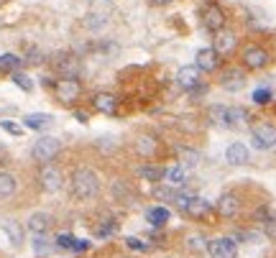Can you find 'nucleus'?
Segmentation results:
<instances>
[{
	"instance_id": "72a5a7b5",
	"label": "nucleus",
	"mask_w": 276,
	"mask_h": 258,
	"mask_svg": "<svg viewBox=\"0 0 276 258\" xmlns=\"http://www.w3.org/2000/svg\"><path fill=\"white\" fill-rule=\"evenodd\" d=\"M269 100H271V90H256V92H253V102L266 105Z\"/></svg>"
},
{
	"instance_id": "e433bc0d",
	"label": "nucleus",
	"mask_w": 276,
	"mask_h": 258,
	"mask_svg": "<svg viewBox=\"0 0 276 258\" xmlns=\"http://www.w3.org/2000/svg\"><path fill=\"white\" fill-rule=\"evenodd\" d=\"M90 248V241H72V251L74 253H82V251H87Z\"/></svg>"
},
{
	"instance_id": "c756f323",
	"label": "nucleus",
	"mask_w": 276,
	"mask_h": 258,
	"mask_svg": "<svg viewBox=\"0 0 276 258\" xmlns=\"http://www.w3.org/2000/svg\"><path fill=\"white\" fill-rule=\"evenodd\" d=\"M138 174H141L143 179H148V182H159V179L164 177V169H151V166H141V169H138Z\"/></svg>"
},
{
	"instance_id": "393cba45",
	"label": "nucleus",
	"mask_w": 276,
	"mask_h": 258,
	"mask_svg": "<svg viewBox=\"0 0 276 258\" xmlns=\"http://www.w3.org/2000/svg\"><path fill=\"white\" fill-rule=\"evenodd\" d=\"M33 253L36 256H49L51 253V243L46 241V233L33 235Z\"/></svg>"
},
{
	"instance_id": "b1692460",
	"label": "nucleus",
	"mask_w": 276,
	"mask_h": 258,
	"mask_svg": "<svg viewBox=\"0 0 276 258\" xmlns=\"http://www.w3.org/2000/svg\"><path fill=\"white\" fill-rule=\"evenodd\" d=\"M20 64H23V59L15 56V54H3L0 56V69L3 72H18Z\"/></svg>"
},
{
	"instance_id": "9d476101",
	"label": "nucleus",
	"mask_w": 276,
	"mask_h": 258,
	"mask_svg": "<svg viewBox=\"0 0 276 258\" xmlns=\"http://www.w3.org/2000/svg\"><path fill=\"white\" fill-rule=\"evenodd\" d=\"M177 84H179V90L200 87V69L197 67H182L179 74H177Z\"/></svg>"
},
{
	"instance_id": "473e14b6",
	"label": "nucleus",
	"mask_w": 276,
	"mask_h": 258,
	"mask_svg": "<svg viewBox=\"0 0 276 258\" xmlns=\"http://www.w3.org/2000/svg\"><path fill=\"white\" fill-rule=\"evenodd\" d=\"M125 248L128 251H138V253H148V243H143L141 238H125Z\"/></svg>"
},
{
	"instance_id": "423d86ee",
	"label": "nucleus",
	"mask_w": 276,
	"mask_h": 258,
	"mask_svg": "<svg viewBox=\"0 0 276 258\" xmlns=\"http://www.w3.org/2000/svg\"><path fill=\"white\" fill-rule=\"evenodd\" d=\"M202 26L212 33H218L223 26H225V13L218 8V5H207L202 8Z\"/></svg>"
},
{
	"instance_id": "39448f33",
	"label": "nucleus",
	"mask_w": 276,
	"mask_h": 258,
	"mask_svg": "<svg viewBox=\"0 0 276 258\" xmlns=\"http://www.w3.org/2000/svg\"><path fill=\"white\" fill-rule=\"evenodd\" d=\"M207 251L212 258H236L238 253V243L233 238H218V241H210Z\"/></svg>"
},
{
	"instance_id": "c9c22d12",
	"label": "nucleus",
	"mask_w": 276,
	"mask_h": 258,
	"mask_svg": "<svg viewBox=\"0 0 276 258\" xmlns=\"http://www.w3.org/2000/svg\"><path fill=\"white\" fill-rule=\"evenodd\" d=\"M72 235H59L56 238V248H72Z\"/></svg>"
},
{
	"instance_id": "0eeeda50",
	"label": "nucleus",
	"mask_w": 276,
	"mask_h": 258,
	"mask_svg": "<svg viewBox=\"0 0 276 258\" xmlns=\"http://www.w3.org/2000/svg\"><path fill=\"white\" fill-rule=\"evenodd\" d=\"M56 97L61 100V102H74L77 97H79V82L74 79V77H67V79H61V82H56Z\"/></svg>"
},
{
	"instance_id": "bb28decb",
	"label": "nucleus",
	"mask_w": 276,
	"mask_h": 258,
	"mask_svg": "<svg viewBox=\"0 0 276 258\" xmlns=\"http://www.w3.org/2000/svg\"><path fill=\"white\" fill-rule=\"evenodd\" d=\"M210 120L215 123V125H225V128H228V107L215 105V107L210 110Z\"/></svg>"
},
{
	"instance_id": "5701e85b",
	"label": "nucleus",
	"mask_w": 276,
	"mask_h": 258,
	"mask_svg": "<svg viewBox=\"0 0 276 258\" xmlns=\"http://www.w3.org/2000/svg\"><path fill=\"white\" fill-rule=\"evenodd\" d=\"M146 218H148V223H151L154 228H159V225L169 223V210H166V207H151Z\"/></svg>"
},
{
	"instance_id": "f8f14e48",
	"label": "nucleus",
	"mask_w": 276,
	"mask_h": 258,
	"mask_svg": "<svg viewBox=\"0 0 276 258\" xmlns=\"http://www.w3.org/2000/svg\"><path fill=\"white\" fill-rule=\"evenodd\" d=\"M212 49H215V54H220V56L228 54V51H233V49H236V33L220 28V31H218V38H215V46H212Z\"/></svg>"
},
{
	"instance_id": "7c9ffc66",
	"label": "nucleus",
	"mask_w": 276,
	"mask_h": 258,
	"mask_svg": "<svg viewBox=\"0 0 276 258\" xmlns=\"http://www.w3.org/2000/svg\"><path fill=\"white\" fill-rule=\"evenodd\" d=\"M0 128H3L5 133H10V136H23V125H18L15 120H0Z\"/></svg>"
},
{
	"instance_id": "7ed1b4c3",
	"label": "nucleus",
	"mask_w": 276,
	"mask_h": 258,
	"mask_svg": "<svg viewBox=\"0 0 276 258\" xmlns=\"http://www.w3.org/2000/svg\"><path fill=\"white\" fill-rule=\"evenodd\" d=\"M253 146L259 151H269L276 146V125L271 123H256L253 125Z\"/></svg>"
},
{
	"instance_id": "2f4dec72",
	"label": "nucleus",
	"mask_w": 276,
	"mask_h": 258,
	"mask_svg": "<svg viewBox=\"0 0 276 258\" xmlns=\"http://www.w3.org/2000/svg\"><path fill=\"white\" fill-rule=\"evenodd\" d=\"M187 246H189V251H195V253L200 251V253H202V251L207 248V241L202 238V235H189V238H187Z\"/></svg>"
},
{
	"instance_id": "aec40b11",
	"label": "nucleus",
	"mask_w": 276,
	"mask_h": 258,
	"mask_svg": "<svg viewBox=\"0 0 276 258\" xmlns=\"http://www.w3.org/2000/svg\"><path fill=\"white\" fill-rule=\"evenodd\" d=\"M156 148H159V141H156L154 136H141V138L136 141V151H138L141 156H154Z\"/></svg>"
},
{
	"instance_id": "c85d7f7f",
	"label": "nucleus",
	"mask_w": 276,
	"mask_h": 258,
	"mask_svg": "<svg viewBox=\"0 0 276 258\" xmlns=\"http://www.w3.org/2000/svg\"><path fill=\"white\" fill-rule=\"evenodd\" d=\"M13 82L18 84L23 92H31L33 90V82H31V77L28 74H23V72H13Z\"/></svg>"
},
{
	"instance_id": "dca6fc26",
	"label": "nucleus",
	"mask_w": 276,
	"mask_h": 258,
	"mask_svg": "<svg viewBox=\"0 0 276 258\" xmlns=\"http://www.w3.org/2000/svg\"><path fill=\"white\" fill-rule=\"evenodd\" d=\"M197 69L200 72H212L218 67V54H215V49H200L197 51Z\"/></svg>"
},
{
	"instance_id": "2eb2a0df",
	"label": "nucleus",
	"mask_w": 276,
	"mask_h": 258,
	"mask_svg": "<svg viewBox=\"0 0 276 258\" xmlns=\"http://www.w3.org/2000/svg\"><path fill=\"white\" fill-rule=\"evenodd\" d=\"M95 107L100 113H105V115H113L118 110V97L110 95V92H97L95 95Z\"/></svg>"
},
{
	"instance_id": "9b49d317",
	"label": "nucleus",
	"mask_w": 276,
	"mask_h": 258,
	"mask_svg": "<svg viewBox=\"0 0 276 258\" xmlns=\"http://www.w3.org/2000/svg\"><path fill=\"white\" fill-rule=\"evenodd\" d=\"M51 225H54V218H51L49 212H33L31 218H28V230H31L33 235L46 233Z\"/></svg>"
},
{
	"instance_id": "6e6552de",
	"label": "nucleus",
	"mask_w": 276,
	"mask_h": 258,
	"mask_svg": "<svg viewBox=\"0 0 276 258\" xmlns=\"http://www.w3.org/2000/svg\"><path fill=\"white\" fill-rule=\"evenodd\" d=\"M215 207H218V212L223 215V218H236V215L241 212V197L233 195V192H225V195H220Z\"/></svg>"
},
{
	"instance_id": "ddd939ff",
	"label": "nucleus",
	"mask_w": 276,
	"mask_h": 258,
	"mask_svg": "<svg viewBox=\"0 0 276 258\" xmlns=\"http://www.w3.org/2000/svg\"><path fill=\"white\" fill-rule=\"evenodd\" d=\"M225 159H228V164H233V166L248 164V148H246V143H230L228 151H225Z\"/></svg>"
},
{
	"instance_id": "20e7f679",
	"label": "nucleus",
	"mask_w": 276,
	"mask_h": 258,
	"mask_svg": "<svg viewBox=\"0 0 276 258\" xmlns=\"http://www.w3.org/2000/svg\"><path fill=\"white\" fill-rule=\"evenodd\" d=\"M38 182H41V187H44V192L54 195V192L61 189V171L54 164H44L41 171H38Z\"/></svg>"
},
{
	"instance_id": "cd10ccee",
	"label": "nucleus",
	"mask_w": 276,
	"mask_h": 258,
	"mask_svg": "<svg viewBox=\"0 0 276 258\" xmlns=\"http://www.w3.org/2000/svg\"><path fill=\"white\" fill-rule=\"evenodd\" d=\"M246 118H248V113L241 110V107H228V125H241Z\"/></svg>"
},
{
	"instance_id": "f3484780",
	"label": "nucleus",
	"mask_w": 276,
	"mask_h": 258,
	"mask_svg": "<svg viewBox=\"0 0 276 258\" xmlns=\"http://www.w3.org/2000/svg\"><path fill=\"white\" fill-rule=\"evenodd\" d=\"M15 189H18V179L13 174H8V171H0V200L13 197Z\"/></svg>"
},
{
	"instance_id": "1a4fd4ad",
	"label": "nucleus",
	"mask_w": 276,
	"mask_h": 258,
	"mask_svg": "<svg viewBox=\"0 0 276 258\" xmlns=\"http://www.w3.org/2000/svg\"><path fill=\"white\" fill-rule=\"evenodd\" d=\"M243 64H246L248 69H261V67H266V64H269V54L261 46H248L243 51Z\"/></svg>"
},
{
	"instance_id": "4468645a",
	"label": "nucleus",
	"mask_w": 276,
	"mask_h": 258,
	"mask_svg": "<svg viewBox=\"0 0 276 258\" xmlns=\"http://www.w3.org/2000/svg\"><path fill=\"white\" fill-rule=\"evenodd\" d=\"M51 123H54V118L46 115V113H31V115L23 118V125L28 128V131H46Z\"/></svg>"
},
{
	"instance_id": "6ab92c4d",
	"label": "nucleus",
	"mask_w": 276,
	"mask_h": 258,
	"mask_svg": "<svg viewBox=\"0 0 276 258\" xmlns=\"http://www.w3.org/2000/svg\"><path fill=\"white\" fill-rule=\"evenodd\" d=\"M164 177L169 179V184H172V187H184V182H187V169H184L182 164H174L172 169L164 171Z\"/></svg>"
},
{
	"instance_id": "f03ea898",
	"label": "nucleus",
	"mask_w": 276,
	"mask_h": 258,
	"mask_svg": "<svg viewBox=\"0 0 276 258\" xmlns=\"http://www.w3.org/2000/svg\"><path fill=\"white\" fill-rule=\"evenodd\" d=\"M61 151V141L54 138V136H44V138H38L33 146H31V156L41 164H49L56 154Z\"/></svg>"
},
{
	"instance_id": "4c0bfd02",
	"label": "nucleus",
	"mask_w": 276,
	"mask_h": 258,
	"mask_svg": "<svg viewBox=\"0 0 276 258\" xmlns=\"http://www.w3.org/2000/svg\"><path fill=\"white\" fill-rule=\"evenodd\" d=\"M154 5H169V3H174V0H151Z\"/></svg>"
},
{
	"instance_id": "f704fd0d",
	"label": "nucleus",
	"mask_w": 276,
	"mask_h": 258,
	"mask_svg": "<svg viewBox=\"0 0 276 258\" xmlns=\"http://www.w3.org/2000/svg\"><path fill=\"white\" fill-rule=\"evenodd\" d=\"M174 195H177V192L166 189V187H156V197H161V200H174Z\"/></svg>"
},
{
	"instance_id": "a211bd4d",
	"label": "nucleus",
	"mask_w": 276,
	"mask_h": 258,
	"mask_svg": "<svg viewBox=\"0 0 276 258\" xmlns=\"http://www.w3.org/2000/svg\"><path fill=\"white\" fill-rule=\"evenodd\" d=\"M243 84H246V79H243L241 69H230V72H225V77H223V87H225V90L236 92V90H243Z\"/></svg>"
},
{
	"instance_id": "f257e3e1",
	"label": "nucleus",
	"mask_w": 276,
	"mask_h": 258,
	"mask_svg": "<svg viewBox=\"0 0 276 258\" xmlns=\"http://www.w3.org/2000/svg\"><path fill=\"white\" fill-rule=\"evenodd\" d=\"M72 195L77 200H95L100 195V177L92 169H77L72 174Z\"/></svg>"
},
{
	"instance_id": "4be33fe9",
	"label": "nucleus",
	"mask_w": 276,
	"mask_h": 258,
	"mask_svg": "<svg viewBox=\"0 0 276 258\" xmlns=\"http://www.w3.org/2000/svg\"><path fill=\"white\" fill-rule=\"evenodd\" d=\"M0 228L5 230V235L10 238V243H13L15 248H18V246H23V230H20V225H18V223H10V220H5V223L0 225Z\"/></svg>"
},
{
	"instance_id": "412c9836",
	"label": "nucleus",
	"mask_w": 276,
	"mask_h": 258,
	"mask_svg": "<svg viewBox=\"0 0 276 258\" xmlns=\"http://www.w3.org/2000/svg\"><path fill=\"white\" fill-rule=\"evenodd\" d=\"M210 202L207 200H200V197H192L187 205V215H192V218H205V215L210 212Z\"/></svg>"
},
{
	"instance_id": "a878e982",
	"label": "nucleus",
	"mask_w": 276,
	"mask_h": 258,
	"mask_svg": "<svg viewBox=\"0 0 276 258\" xmlns=\"http://www.w3.org/2000/svg\"><path fill=\"white\" fill-rule=\"evenodd\" d=\"M113 233H118V223H115V220H105V223H100V225L95 228L97 238H110Z\"/></svg>"
}]
</instances>
